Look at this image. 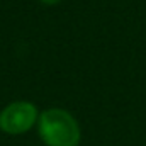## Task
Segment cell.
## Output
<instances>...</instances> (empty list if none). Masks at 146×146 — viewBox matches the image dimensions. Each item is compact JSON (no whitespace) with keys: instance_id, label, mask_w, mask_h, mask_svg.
Returning <instances> with one entry per match:
<instances>
[{"instance_id":"obj_2","label":"cell","mask_w":146,"mask_h":146,"mask_svg":"<svg viewBox=\"0 0 146 146\" xmlns=\"http://www.w3.org/2000/svg\"><path fill=\"white\" fill-rule=\"evenodd\" d=\"M37 121V109L31 102H14L0 112V129L9 134H22Z\"/></svg>"},{"instance_id":"obj_1","label":"cell","mask_w":146,"mask_h":146,"mask_svg":"<svg viewBox=\"0 0 146 146\" xmlns=\"http://www.w3.org/2000/svg\"><path fill=\"white\" fill-rule=\"evenodd\" d=\"M39 136L48 146H78L80 127L70 112L48 109L39 115Z\"/></svg>"},{"instance_id":"obj_3","label":"cell","mask_w":146,"mask_h":146,"mask_svg":"<svg viewBox=\"0 0 146 146\" xmlns=\"http://www.w3.org/2000/svg\"><path fill=\"white\" fill-rule=\"evenodd\" d=\"M39 2L48 3V5H53V3H58V2H61V0H39Z\"/></svg>"}]
</instances>
